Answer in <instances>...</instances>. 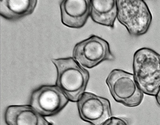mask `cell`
<instances>
[{
  "label": "cell",
  "instance_id": "cell-1",
  "mask_svg": "<svg viewBox=\"0 0 160 125\" xmlns=\"http://www.w3.org/2000/svg\"><path fill=\"white\" fill-rule=\"evenodd\" d=\"M52 62L57 69L55 85L70 101L78 102L86 89L89 72L73 57L53 59Z\"/></svg>",
  "mask_w": 160,
  "mask_h": 125
},
{
  "label": "cell",
  "instance_id": "cell-2",
  "mask_svg": "<svg viewBox=\"0 0 160 125\" xmlns=\"http://www.w3.org/2000/svg\"><path fill=\"white\" fill-rule=\"evenodd\" d=\"M133 71L142 93L156 96L160 89V55L151 48H143L134 54Z\"/></svg>",
  "mask_w": 160,
  "mask_h": 125
},
{
  "label": "cell",
  "instance_id": "cell-3",
  "mask_svg": "<svg viewBox=\"0 0 160 125\" xmlns=\"http://www.w3.org/2000/svg\"><path fill=\"white\" fill-rule=\"evenodd\" d=\"M118 22L124 25L131 36L145 35L152 22V17L148 5L143 0H117Z\"/></svg>",
  "mask_w": 160,
  "mask_h": 125
},
{
  "label": "cell",
  "instance_id": "cell-4",
  "mask_svg": "<svg viewBox=\"0 0 160 125\" xmlns=\"http://www.w3.org/2000/svg\"><path fill=\"white\" fill-rule=\"evenodd\" d=\"M106 83L116 101L128 107H134L142 103L144 94L134 75L125 71L115 69L108 75Z\"/></svg>",
  "mask_w": 160,
  "mask_h": 125
},
{
  "label": "cell",
  "instance_id": "cell-5",
  "mask_svg": "<svg viewBox=\"0 0 160 125\" xmlns=\"http://www.w3.org/2000/svg\"><path fill=\"white\" fill-rule=\"evenodd\" d=\"M72 56L80 65L88 69L115 59L108 42L95 35L77 43L73 49Z\"/></svg>",
  "mask_w": 160,
  "mask_h": 125
},
{
  "label": "cell",
  "instance_id": "cell-6",
  "mask_svg": "<svg viewBox=\"0 0 160 125\" xmlns=\"http://www.w3.org/2000/svg\"><path fill=\"white\" fill-rule=\"evenodd\" d=\"M69 101L56 85H42L31 93L29 105L44 117H51L60 113Z\"/></svg>",
  "mask_w": 160,
  "mask_h": 125
},
{
  "label": "cell",
  "instance_id": "cell-7",
  "mask_svg": "<svg viewBox=\"0 0 160 125\" xmlns=\"http://www.w3.org/2000/svg\"><path fill=\"white\" fill-rule=\"evenodd\" d=\"M77 104L80 117L92 125H102L112 117L109 101L93 93L84 92Z\"/></svg>",
  "mask_w": 160,
  "mask_h": 125
},
{
  "label": "cell",
  "instance_id": "cell-8",
  "mask_svg": "<svg viewBox=\"0 0 160 125\" xmlns=\"http://www.w3.org/2000/svg\"><path fill=\"white\" fill-rule=\"evenodd\" d=\"M61 20L68 27L80 28L86 23L90 16L89 0H63L60 4Z\"/></svg>",
  "mask_w": 160,
  "mask_h": 125
},
{
  "label": "cell",
  "instance_id": "cell-9",
  "mask_svg": "<svg viewBox=\"0 0 160 125\" xmlns=\"http://www.w3.org/2000/svg\"><path fill=\"white\" fill-rule=\"evenodd\" d=\"M4 119L7 125H53L30 105L8 106Z\"/></svg>",
  "mask_w": 160,
  "mask_h": 125
},
{
  "label": "cell",
  "instance_id": "cell-10",
  "mask_svg": "<svg viewBox=\"0 0 160 125\" xmlns=\"http://www.w3.org/2000/svg\"><path fill=\"white\" fill-rule=\"evenodd\" d=\"M90 1V16L93 22L113 29L117 18V1Z\"/></svg>",
  "mask_w": 160,
  "mask_h": 125
},
{
  "label": "cell",
  "instance_id": "cell-11",
  "mask_svg": "<svg viewBox=\"0 0 160 125\" xmlns=\"http://www.w3.org/2000/svg\"><path fill=\"white\" fill-rule=\"evenodd\" d=\"M37 0H1L0 15L7 20L15 21L32 14Z\"/></svg>",
  "mask_w": 160,
  "mask_h": 125
},
{
  "label": "cell",
  "instance_id": "cell-12",
  "mask_svg": "<svg viewBox=\"0 0 160 125\" xmlns=\"http://www.w3.org/2000/svg\"><path fill=\"white\" fill-rule=\"evenodd\" d=\"M102 125H128V123L122 118L112 117Z\"/></svg>",
  "mask_w": 160,
  "mask_h": 125
},
{
  "label": "cell",
  "instance_id": "cell-13",
  "mask_svg": "<svg viewBox=\"0 0 160 125\" xmlns=\"http://www.w3.org/2000/svg\"><path fill=\"white\" fill-rule=\"evenodd\" d=\"M156 100L158 106L160 107V89L158 91V94L155 96Z\"/></svg>",
  "mask_w": 160,
  "mask_h": 125
}]
</instances>
